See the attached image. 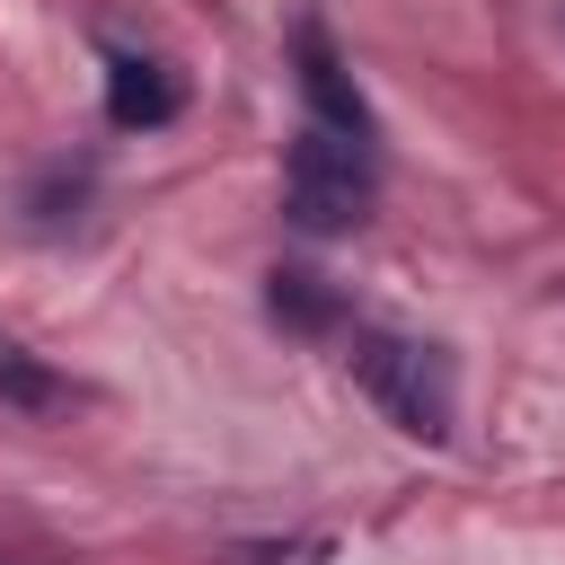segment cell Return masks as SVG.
<instances>
[{
    "label": "cell",
    "instance_id": "1",
    "mask_svg": "<svg viewBox=\"0 0 565 565\" xmlns=\"http://www.w3.org/2000/svg\"><path fill=\"white\" fill-rule=\"evenodd\" d=\"M344 362H353V380L371 388V406L406 441H450V424H459V371H450L441 344L397 335V327H353Z\"/></svg>",
    "mask_w": 565,
    "mask_h": 565
},
{
    "label": "cell",
    "instance_id": "2",
    "mask_svg": "<svg viewBox=\"0 0 565 565\" xmlns=\"http://www.w3.org/2000/svg\"><path fill=\"white\" fill-rule=\"evenodd\" d=\"M371 194H380L371 185V141H344L327 124H309L291 141V159H282V212H291V230L344 238V230L371 221Z\"/></svg>",
    "mask_w": 565,
    "mask_h": 565
},
{
    "label": "cell",
    "instance_id": "3",
    "mask_svg": "<svg viewBox=\"0 0 565 565\" xmlns=\"http://www.w3.org/2000/svg\"><path fill=\"white\" fill-rule=\"evenodd\" d=\"M291 62H300V97H309V115H318L327 132H344V141H371V106H362V88H353V71H344L327 18H300V26H291Z\"/></svg>",
    "mask_w": 565,
    "mask_h": 565
},
{
    "label": "cell",
    "instance_id": "4",
    "mask_svg": "<svg viewBox=\"0 0 565 565\" xmlns=\"http://www.w3.org/2000/svg\"><path fill=\"white\" fill-rule=\"evenodd\" d=\"M177 106H185V79L159 53H115L106 62V124L115 132H159V124H177Z\"/></svg>",
    "mask_w": 565,
    "mask_h": 565
},
{
    "label": "cell",
    "instance_id": "5",
    "mask_svg": "<svg viewBox=\"0 0 565 565\" xmlns=\"http://www.w3.org/2000/svg\"><path fill=\"white\" fill-rule=\"evenodd\" d=\"M265 282H274V291H265V309H274L282 327H300V335H327V327H344V291H335L327 274H309V265H274Z\"/></svg>",
    "mask_w": 565,
    "mask_h": 565
},
{
    "label": "cell",
    "instance_id": "6",
    "mask_svg": "<svg viewBox=\"0 0 565 565\" xmlns=\"http://www.w3.org/2000/svg\"><path fill=\"white\" fill-rule=\"evenodd\" d=\"M79 388L44 362V353H26L18 335H0V406H18V415H62Z\"/></svg>",
    "mask_w": 565,
    "mask_h": 565
},
{
    "label": "cell",
    "instance_id": "7",
    "mask_svg": "<svg viewBox=\"0 0 565 565\" xmlns=\"http://www.w3.org/2000/svg\"><path fill=\"white\" fill-rule=\"evenodd\" d=\"M79 194H88V168H53L35 194H26V212H35V230H62L71 212H79Z\"/></svg>",
    "mask_w": 565,
    "mask_h": 565
},
{
    "label": "cell",
    "instance_id": "8",
    "mask_svg": "<svg viewBox=\"0 0 565 565\" xmlns=\"http://www.w3.org/2000/svg\"><path fill=\"white\" fill-rule=\"evenodd\" d=\"M238 556H247V565H327V539H291V547L265 539V547H238Z\"/></svg>",
    "mask_w": 565,
    "mask_h": 565
}]
</instances>
